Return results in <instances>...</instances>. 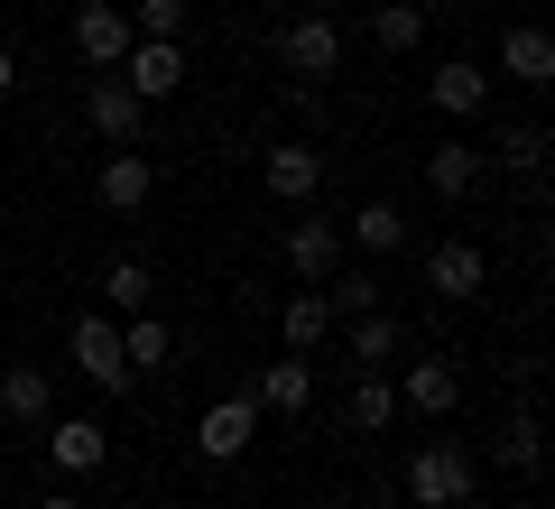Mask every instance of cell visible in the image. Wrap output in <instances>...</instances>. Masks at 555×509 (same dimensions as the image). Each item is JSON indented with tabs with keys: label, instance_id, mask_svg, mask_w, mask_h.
<instances>
[{
	"label": "cell",
	"instance_id": "obj_19",
	"mask_svg": "<svg viewBox=\"0 0 555 509\" xmlns=\"http://www.w3.org/2000/svg\"><path fill=\"white\" fill-rule=\"evenodd\" d=\"M47 454H56V472H102L112 463V435H102L93 417H56V427H47Z\"/></svg>",
	"mask_w": 555,
	"mask_h": 509
},
{
	"label": "cell",
	"instance_id": "obj_23",
	"mask_svg": "<svg viewBox=\"0 0 555 509\" xmlns=\"http://www.w3.org/2000/svg\"><path fill=\"white\" fill-rule=\"evenodd\" d=\"M343 417H352V435H389V417H398V390H389L379 371H352V408H343Z\"/></svg>",
	"mask_w": 555,
	"mask_h": 509
},
{
	"label": "cell",
	"instance_id": "obj_25",
	"mask_svg": "<svg viewBox=\"0 0 555 509\" xmlns=\"http://www.w3.org/2000/svg\"><path fill=\"white\" fill-rule=\"evenodd\" d=\"M343 333H352V361H361V371H389V361H398V325H389V315H352Z\"/></svg>",
	"mask_w": 555,
	"mask_h": 509
},
{
	"label": "cell",
	"instance_id": "obj_6",
	"mask_svg": "<svg viewBox=\"0 0 555 509\" xmlns=\"http://www.w3.org/2000/svg\"><path fill=\"white\" fill-rule=\"evenodd\" d=\"M83 120H93V139H112V149H139V130H149V102H139L120 75H93V84H83Z\"/></svg>",
	"mask_w": 555,
	"mask_h": 509
},
{
	"label": "cell",
	"instance_id": "obj_21",
	"mask_svg": "<svg viewBox=\"0 0 555 509\" xmlns=\"http://www.w3.org/2000/svg\"><path fill=\"white\" fill-rule=\"evenodd\" d=\"M120 361H130V380L167 371V361H177V333H167L158 315H120Z\"/></svg>",
	"mask_w": 555,
	"mask_h": 509
},
{
	"label": "cell",
	"instance_id": "obj_15",
	"mask_svg": "<svg viewBox=\"0 0 555 509\" xmlns=\"http://www.w3.org/2000/svg\"><path fill=\"white\" fill-rule=\"evenodd\" d=\"M481 177H491V157H481L473 139H436V149H426V186H436L444 204H463V195H481Z\"/></svg>",
	"mask_w": 555,
	"mask_h": 509
},
{
	"label": "cell",
	"instance_id": "obj_5",
	"mask_svg": "<svg viewBox=\"0 0 555 509\" xmlns=\"http://www.w3.org/2000/svg\"><path fill=\"white\" fill-rule=\"evenodd\" d=\"M250 435H259V398H250V390L214 398V408L195 417V454H204V463H241V454H250Z\"/></svg>",
	"mask_w": 555,
	"mask_h": 509
},
{
	"label": "cell",
	"instance_id": "obj_12",
	"mask_svg": "<svg viewBox=\"0 0 555 509\" xmlns=\"http://www.w3.org/2000/svg\"><path fill=\"white\" fill-rule=\"evenodd\" d=\"M389 390H398V408H408V417H454V398H463V371H454L444 353H426L416 371H398Z\"/></svg>",
	"mask_w": 555,
	"mask_h": 509
},
{
	"label": "cell",
	"instance_id": "obj_30",
	"mask_svg": "<svg viewBox=\"0 0 555 509\" xmlns=\"http://www.w3.org/2000/svg\"><path fill=\"white\" fill-rule=\"evenodd\" d=\"M20 93V56H10V47H0V102Z\"/></svg>",
	"mask_w": 555,
	"mask_h": 509
},
{
	"label": "cell",
	"instance_id": "obj_28",
	"mask_svg": "<svg viewBox=\"0 0 555 509\" xmlns=\"http://www.w3.org/2000/svg\"><path fill=\"white\" fill-rule=\"evenodd\" d=\"M491 454H500L509 472H537V408H518V417H509V435H500Z\"/></svg>",
	"mask_w": 555,
	"mask_h": 509
},
{
	"label": "cell",
	"instance_id": "obj_24",
	"mask_svg": "<svg viewBox=\"0 0 555 509\" xmlns=\"http://www.w3.org/2000/svg\"><path fill=\"white\" fill-rule=\"evenodd\" d=\"M102 296H112L120 315H149V296H158V278H149V259H112V269H102Z\"/></svg>",
	"mask_w": 555,
	"mask_h": 509
},
{
	"label": "cell",
	"instance_id": "obj_17",
	"mask_svg": "<svg viewBox=\"0 0 555 509\" xmlns=\"http://www.w3.org/2000/svg\"><path fill=\"white\" fill-rule=\"evenodd\" d=\"M500 75L528 84V93H546V84H555V38H546L537 20H518L509 38H500Z\"/></svg>",
	"mask_w": 555,
	"mask_h": 509
},
{
	"label": "cell",
	"instance_id": "obj_31",
	"mask_svg": "<svg viewBox=\"0 0 555 509\" xmlns=\"http://www.w3.org/2000/svg\"><path fill=\"white\" fill-rule=\"evenodd\" d=\"M38 509H83V500H75V491H47V500H38Z\"/></svg>",
	"mask_w": 555,
	"mask_h": 509
},
{
	"label": "cell",
	"instance_id": "obj_22",
	"mask_svg": "<svg viewBox=\"0 0 555 509\" xmlns=\"http://www.w3.org/2000/svg\"><path fill=\"white\" fill-rule=\"evenodd\" d=\"M371 47H389V56L426 47V0H379L371 10Z\"/></svg>",
	"mask_w": 555,
	"mask_h": 509
},
{
	"label": "cell",
	"instance_id": "obj_7",
	"mask_svg": "<svg viewBox=\"0 0 555 509\" xmlns=\"http://www.w3.org/2000/svg\"><path fill=\"white\" fill-rule=\"evenodd\" d=\"M278 259L306 278V288H324V278L343 269V222H324V214H306V222H287L278 232Z\"/></svg>",
	"mask_w": 555,
	"mask_h": 509
},
{
	"label": "cell",
	"instance_id": "obj_29",
	"mask_svg": "<svg viewBox=\"0 0 555 509\" xmlns=\"http://www.w3.org/2000/svg\"><path fill=\"white\" fill-rule=\"evenodd\" d=\"M537 157H546V130H537V120L500 130V167H537Z\"/></svg>",
	"mask_w": 555,
	"mask_h": 509
},
{
	"label": "cell",
	"instance_id": "obj_10",
	"mask_svg": "<svg viewBox=\"0 0 555 509\" xmlns=\"http://www.w3.org/2000/svg\"><path fill=\"white\" fill-rule=\"evenodd\" d=\"M149 195H158V167H149L139 149H112L93 167V204H102V214H139Z\"/></svg>",
	"mask_w": 555,
	"mask_h": 509
},
{
	"label": "cell",
	"instance_id": "obj_26",
	"mask_svg": "<svg viewBox=\"0 0 555 509\" xmlns=\"http://www.w3.org/2000/svg\"><path fill=\"white\" fill-rule=\"evenodd\" d=\"M324 306H334V325H352V315H379V278H371V269L324 278Z\"/></svg>",
	"mask_w": 555,
	"mask_h": 509
},
{
	"label": "cell",
	"instance_id": "obj_2",
	"mask_svg": "<svg viewBox=\"0 0 555 509\" xmlns=\"http://www.w3.org/2000/svg\"><path fill=\"white\" fill-rule=\"evenodd\" d=\"M269 56H278V75H297V84H334L343 75V28L324 10H306V20H287L269 38Z\"/></svg>",
	"mask_w": 555,
	"mask_h": 509
},
{
	"label": "cell",
	"instance_id": "obj_18",
	"mask_svg": "<svg viewBox=\"0 0 555 509\" xmlns=\"http://www.w3.org/2000/svg\"><path fill=\"white\" fill-rule=\"evenodd\" d=\"M343 251H371V259H389V251H408V214H398L389 195H371V204H352V222H343Z\"/></svg>",
	"mask_w": 555,
	"mask_h": 509
},
{
	"label": "cell",
	"instance_id": "obj_11",
	"mask_svg": "<svg viewBox=\"0 0 555 509\" xmlns=\"http://www.w3.org/2000/svg\"><path fill=\"white\" fill-rule=\"evenodd\" d=\"M75 56L102 65V75L130 56V10H120V0H83V10H75Z\"/></svg>",
	"mask_w": 555,
	"mask_h": 509
},
{
	"label": "cell",
	"instance_id": "obj_27",
	"mask_svg": "<svg viewBox=\"0 0 555 509\" xmlns=\"http://www.w3.org/2000/svg\"><path fill=\"white\" fill-rule=\"evenodd\" d=\"M185 0H130V38H185Z\"/></svg>",
	"mask_w": 555,
	"mask_h": 509
},
{
	"label": "cell",
	"instance_id": "obj_3",
	"mask_svg": "<svg viewBox=\"0 0 555 509\" xmlns=\"http://www.w3.org/2000/svg\"><path fill=\"white\" fill-rule=\"evenodd\" d=\"M65 353H75V371L93 380L102 398H120V390H130V361H120V315H75Z\"/></svg>",
	"mask_w": 555,
	"mask_h": 509
},
{
	"label": "cell",
	"instance_id": "obj_14",
	"mask_svg": "<svg viewBox=\"0 0 555 509\" xmlns=\"http://www.w3.org/2000/svg\"><path fill=\"white\" fill-rule=\"evenodd\" d=\"M0 417H10V427H47V417H56V380H47L38 361H0Z\"/></svg>",
	"mask_w": 555,
	"mask_h": 509
},
{
	"label": "cell",
	"instance_id": "obj_1",
	"mask_svg": "<svg viewBox=\"0 0 555 509\" xmlns=\"http://www.w3.org/2000/svg\"><path fill=\"white\" fill-rule=\"evenodd\" d=\"M481 491V463H473V445H416V463H408V500L416 509H463Z\"/></svg>",
	"mask_w": 555,
	"mask_h": 509
},
{
	"label": "cell",
	"instance_id": "obj_4",
	"mask_svg": "<svg viewBox=\"0 0 555 509\" xmlns=\"http://www.w3.org/2000/svg\"><path fill=\"white\" fill-rule=\"evenodd\" d=\"M185 38H130V56H120V84H130L139 102H167V93H185Z\"/></svg>",
	"mask_w": 555,
	"mask_h": 509
},
{
	"label": "cell",
	"instance_id": "obj_13",
	"mask_svg": "<svg viewBox=\"0 0 555 509\" xmlns=\"http://www.w3.org/2000/svg\"><path fill=\"white\" fill-rule=\"evenodd\" d=\"M250 398H259L269 417H306V408H315V361H306V353H278L269 371L250 380Z\"/></svg>",
	"mask_w": 555,
	"mask_h": 509
},
{
	"label": "cell",
	"instance_id": "obj_8",
	"mask_svg": "<svg viewBox=\"0 0 555 509\" xmlns=\"http://www.w3.org/2000/svg\"><path fill=\"white\" fill-rule=\"evenodd\" d=\"M481 288H491V259H481L473 241H436V251H426V296H444V306H473Z\"/></svg>",
	"mask_w": 555,
	"mask_h": 509
},
{
	"label": "cell",
	"instance_id": "obj_16",
	"mask_svg": "<svg viewBox=\"0 0 555 509\" xmlns=\"http://www.w3.org/2000/svg\"><path fill=\"white\" fill-rule=\"evenodd\" d=\"M426 102H436V112H444V120H473V112H481V102H491V75H481V65H473V56H444V65H436V75H426Z\"/></svg>",
	"mask_w": 555,
	"mask_h": 509
},
{
	"label": "cell",
	"instance_id": "obj_20",
	"mask_svg": "<svg viewBox=\"0 0 555 509\" xmlns=\"http://www.w3.org/2000/svg\"><path fill=\"white\" fill-rule=\"evenodd\" d=\"M324 333H334V306H324V288L278 296V343H287V353H315Z\"/></svg>",
	"mask_w": 555,
	"mask_h": 509
},
{
	"label": "cell",
	"instance_id": "obj_32",
	"mask_svg": "<svg viewBox=\"0 0 555 509\" xmlns=\"http://www.w3.org/2000/svg\"><path fill=\"white\" fill-rule=\"evenodd\" d=\"M158 509H185V500H158Z\"/></svg>",
	"mask_w": 555,
	"mask_h": 509
},
{
	"label": "cell",
	"instance_id": "obj_9",
	"mask_svg": "<svg viewBox=\"0 0 555 509\" xmlns=\"http://www.w3.org/2000/svg\"><path fill=\"white\" fill-rule=\"evenodd\" d=\"M259 186H269L278 204H315V186H324V149H306V139H278V149L259 157Z\"/></svg>",
	"mask_w": 555,
	"mask_h": 509
}]
</instances>
